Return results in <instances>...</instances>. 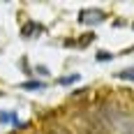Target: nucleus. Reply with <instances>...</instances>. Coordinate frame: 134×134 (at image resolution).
<instances>
[{
    "mask_svg": "<svg viewBox=\"0 0 134 134\" xmlns=\"http://www.w3.org/2000/svg\"><path fill=\"white\" fill-rule=\"evenodd\" d=\"M79 21L81 23H99V21H104V14L102 12H81Z\"/></svg>",
    "mask_w": 134,
    "mask_h": 134,
    "instance_id": "nucleus-1",
    "label": "nucleus"
},
{
    "mask_svg": "<svg viewBox=\"0 0 134 134\" xmlns=\"http://www.w3.org/2000/svg\"><path fill=\"white\" fill-rule=\"evenodd\" d=\"M40 30H42V26H37L35 21H28L26 26L21 28V35H23V37H26V40H28V37H35L32 32H40Z\"/></svg>",
    "mask_w": 134,
    "mask_h": 134,
    "instance_id": "nucleus-2",
    "label": "nucleus"
},
{
    "mask_svg": "<svg viewBox=\"0 0 134 134\" xmlns=\"http://www.w3.org/2000/svg\"><path fill=\"white\" fill-rule=\"evenodd\" d=\"M21 90H44V81H26L21 83Z\"/></svg>",
    "mask_w": 134,
    "mask_h": 134,
    "instance_id": "nucleus-3",
    "label": "nucleus"
},
{
    "mask_svg": "<svg viewBox=\"0 0 134 134\" xmlns=\"http://www.w3.org/2000/svg\"><path fill=\"white\" fill-rule=\"evenodd\" d=\"M116 76H118V79H125V81H134V69H122Z\"/></svg>",
    "mask_w": 134,
    "mask_h": 134,
    "instance_id": "nucleus-4",
    "label": "nucleus"
},
{
    "mask_svg": "<svg viewBox=\"0 0 134 134\" xmlns=\"http://www.w3.org/2000/svg\"><path fill=\"white\" fill-rule=\"evenodd\" d=\"M79 79H81L79 74H69V76H63L60 83H63V86H69V83H74V81H79Z\"/></svg>",
    "mask_w": 134,
    "mask_h": 134,
    "instance_id": "nucleus-5",
    "label": "nucleus"
},
{
    "mask_svg": "<svg viewBox=\"0 0 134 134\" xmlns=\"http://www.w3.org/2000/svg\"><path fill=\"white\" fill-rule=\"evenodd\" d=\"M93 40H95V35H93V32H88L86 37H81V40H79V46H88Z\"/></svg>",
    "mask_w": 134,
    "mask_h": 134,
    "instance_id": "nucleus-6",
    "label": "nucleus"
},
{
    "mask_svg": "<svg viewBox=\"0 0 134 134\" xmlns=\"http://www.w3.org/2000/svg\"><path fill=\"white\" fill-rule=\"evenodd\" d=\"M111 58H113V53H109V51H99V53H97V60H99V63H107Z\"/></svg>",
    "mask_w": 134,
    "mask_h": 134,
    "instance_id": "nucleus-7",
    "label": "nucleus"
},
{
    "mask_svg": "<svg viewBox=\"0 0 134 134\" xmlns=\"http://www.w3.org/2000/svg\"><path fill=\"white\" fill-rule=\"evenodd\" d=\"M37 72H40V74H44V76L49 74V69H46V67H44V65H40V67H37Z\"/></svg>",
    "mask_w": 134,
    "mask_h": 134,
    "instance_id": "nucleus-8",
    "label": "nucleus"
},
{
    "mask_svg": "<svg viewBox=\"0 0 134 134\" xmlns=\"http://www.w3.org/2000/svg\"><path fill=\"white\" fill-rule=\"evenodd\" d=\"M132 28H134V23H132Z\"/></svg>",
    "mask_w": 134,
    "mask_h": 134,
    "instance_id": "nucleus-9",
    "label": "nucleus"
},
{
    "mask_svg": "<svg viewBox=\"0 0 134 134\" xmlns=\"http://www.w3.org/2000/svg\"><path fill=\"white\" fill-rule=\"evenodd\" d=\"M0 95H2V93H0Z\"/></svg>",
    "mask_w": 134,
    "mask_h": 134,
    "instance_id": "nucleus-10",
    "label": "nucleus"
}]
</instances>
